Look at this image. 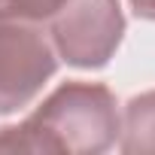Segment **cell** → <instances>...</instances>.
Here are the masks:
<instances>
[{
  "label": "cell",
  "mask_w": 155,
  "mask_h": 155,
  "mask_svg": "<svg viewBox=\"0 0 155 155\" xmlns=\"http://www.w3.org/2000/svg\"><path fill=\"white\" fill-rule=\"evenodd\" d=\"M55 70L58 58L37 28L0 21V116L28 107Z\"/></svg>",
  "instance_id": "3"
},
{
  "label": "cell",
  "mask_w": 155,
  "mask_h": 155,
  "mask_svg": "<svg viewBox=\"0 0 155 155\" xmlns=\"http://www.w3.org/2000/svg\"><path fill=\"white\" fill-rule=\"evenodd\" d=\"M64 0H0V21H46Z\"/></svg>",
  "instance_id": "5"
},
{
  "label": "cell",
  "mask_w": 155,
  "mask_h": 155,
  "mask_svg": "<svg viewBox=\"0 0 155 155\" xmlns=\"http://www.w3.org/2000/svg\"><path fill=\"white\" fill-rule=\"evenodd\" d=\"M125 37V12L119 0H64L52 15V40L58 55L79 70L110 64Z\"/></svg>",
  "instance_id": "2"
},
{
  "label": "cell",
  "mask_w": 155,
  "mask_h": 155,
  "mask_svg": "<svg viewBox=\"0 0 155 155\" xmlns=\"http://www.w3.org/2000/svg\"><path fill=\"white\" fill-rule=\"evenodd\" d=\"M116 94L97 82H64L21 125L0 128V152L101 155L119 137Z\"/></svg>",
  "instance_id": "1"
},
{
  "label": "cell",
  "mask_w": 155,
  "mask_h": 155,
  "mask_svg": "<svg viewBox=\"0 0 155 155\" xmlns=\"http://www.w3.org/2000/svg\"><path fill=\"white\" fill-rule=\"evenodd\" d=\"M128 3H131V9H134L137 18L155 21V0H128Z\"/></svg>",
  "instance_id": "6"
},
{
  "label": "cell",
  "mask_w": 155,
  "mask_h": 155,
  "mask_svg": "<svg viewBox=\"0 0 155 155\" xmlns=\"http://www.w3.org/2000/svg\"><path fill=\"white\" fill-rule=\"evenodd\" d=\"M119 149L125 155L155 152V91H143L128 101L125 122L119 128Z\"/></svg>",
  "instance_id": "4"
}]
</instances>
